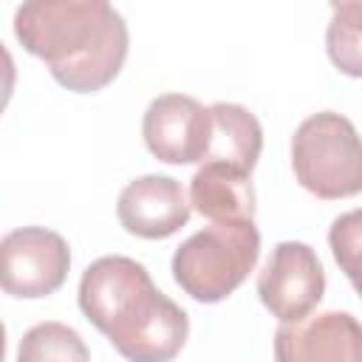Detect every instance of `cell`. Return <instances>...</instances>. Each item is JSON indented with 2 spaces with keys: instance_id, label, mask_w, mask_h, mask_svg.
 <instances>
[{
  "instance_id": "277c9868",
  "label": "cell",
  "mask_w": 362,
  "mask_h": 362,
  "mask_svg": "<svg viewBox=\"0 0 362 362\" xmlns=\"http://www.w3.org/2000/svg\"><path fill=\"white\" fill-rule=\"evenodd\" d=\"M291 170L322 201L351 198L362 189V150L348 116L322 110L308 116L291 136Z\"/></svg>"
},
{
  "instance_id": "5b68a950",
  "label": "cell",
  "mask_w": 362,
  "mask_h": 362,
  "mask_svg": "<svg viewBox=\"0 0 362 362\" xmlns=\"http://www.w3.org/2000/svg\"><path fill=\"white\" fill-rule=\"evenodd\" d=\"M71 269L65 238L45 226H20L0 238V288L20 300L54 294Z\"/></svg>"
},
{
  "instance_id": "30bf717a",
  "label": "cell",
  "mask_w": 362,
  "mask_h": 362,
  "mask_svg": "<svg viewBox=\"0 0 362 362\" xmlns=\"http://www.w3.org/2000/svg\"><path fill=\"white\" fill-rule=\"evenodd\" d=\"M209 110V141L201 164H226L240 173L255 170L263 150V127L252 110L235 102H215Z\"/></svg>"
},
{
  "instance_id": "9c48e42d",
  "label": "cell",
  "mask_w": 362,
  "mask_h": 362,
  "mask_svg": "<svg viewBox=\"0 0 362 362\" xmlns=\"http://www.w3.org/2000/svg\"><path fill=\"white\" fill-rule=\"evenodd\" d=\"M116 215L130 235L161 240L175 235L189 221V201L175 178L141 175L119 192Z\"/></svg>"
},
{
  "instance_id": "2e32d148",
  "label": "cell",
  "mask_w": 362,
  "mask_h": 362,
  "mask_svg": "<svg viewBox=\"0 0 362 362\" xmlns=\"http://www.w3.org/2000/svg\"><path fill=\"white\" fill-rule=\"evenodd\" d=\"M0 362H6V325L0 320Z\"/></svg>"
},
{
  "instance_id": "52a82bcc",
  "label": "cell",
  "mask_w": 362,
  "mask_h": 362,
  "mask_svg": "<svg viewBox=\"0 0 362 362\" xmlns=\"http://www.w3.org/2000/svg\"><path fill=\"white\" fill-rule=\"evenodd\" d=\"M147 150L164 164L201 161L209 141V110L184 93L156 96L141 122Z\"/></svg>"
},
{
  "instance_id": "8992f818",
  "label": "cell",
  "mask_w": 362,
  "mask_h": 362,
  "mask_svg": "<svg viewBox=\"0 0 362 362\" xmlns=\"http://www.w3.org/2000/svg\"><path fill=\"white\" fill-rule=\"evenodd\" d=\"M257 294L280 322L308 317L325 294V272L317 252L300 240L277 243L257 274Z\"/></svg>"
},
{
  "instance_id": "ba28073f",
  "label": "cell",
  "mask_w": 362,
  "mask_h": 362,
  "mask_svg": "<svg viewBox=\"0 0 362 362\" xmlns=\"http://www.w3.org/2000/svg\"><path fill=\"white\" fill-rule=\"evenodd\" d=\"M277 362H362V328L348 311L308 314L274 331Z\"/></svg>"
},
{
  "instance_id": "6da1fadb",
  "label": "cell",
  "mask_w": 362,
  "mask_h": 362,
  "mask_svg": "<svg viewBox=\"0 0 362 362\" xmlns=\"http://www.w3.org/2000/svg\"><path fill=\"white\" fill-rule=\"evenodd\" d=\"M79 308L127 362H170L189 334L187 311L124 255H105L82 272Z\"/></svg>"
},
{
  "instance_id": "7a4b0ae2",
  "label": "cell",
  "mask_w": 362,
  "mask_h": 362,
  "mask_svg": "<svg viewBox=\"0 0 362 362\" xmlns=\"http://www.w3.org/2000/svg\"><path fill=\"white\" fill-rule=\"evenodd\" d=\"M23 48L74 93H96L116 79L127 57V23L105 0H37L14 14Z\"/></svg>"
},
{
  "instance_id": "4fadbf2b",
  "label": "cell",
  "mask_w": 362,
  "mask_h": 362,
  "mask_svg": "<svg viewBox=\"0 0 362 362\" xmlns=\"http://www.w3.org/2000/svg\"><path fill=\"white\" fill-rule=\"evenodd\" d=\"M359 3L334 6V17L328 23V57L348 76H359Z\"/></svg>"
},
{
  "instance_id": "5bb4252c",
  "label": "cell",
  "mask_w": 362,
  "mask_h": 362,
  "mask_svg": "<svg viewBox=\"0 0 362 362\" xmlns=\"http://www.w3.org/2000/svg\"><path fill=\"white\" fill-rule=\"evenodd\" d=\"M328 240H331V249H334V257L337 263L342 266V272L356 280V255H359V212H348L342 218H337L331 223V232H328Z\"/></svg>"
},
{
  "instance_id": "3957f363",
  "label": "cell",
  "mask_w": 362,
  "mask_h": 362,
  "mask_svg": "<svg viewBox=\"0 0 362 362\" xmlns=\"http://www.w3.org/2000/svg\"><path fill=\"white\" fill-rule=\"evenodd\" d=\"M260 232L255 221H223L189 235L173 255L175 283L198 303L226 300L255 269Z\"/></svg>"
},
{
  "instance_id": "7c38bea8",
  "label": "cell",
  "mask_w": 362,
  "mask_h": 362,
  "mask_svg": "<svg viewBox=\"0 0 362 362\" xmlns=\"http://www.w3.org/2000/svg\"><path fill=\"white\" fill-rule=\"evenodd\" d=\"M17 362H90V351L71 325L51 320L23 334Z\"/></svg>"
},
{
  "instance_id": "8fae6325",
  "label": "cell",
  "mask_w": 362,
  "mask_h": 362,
  "mask_svg": "<svg viewBox=\"0 0 362 362\" xmlns=\"http://www.w3.org/2000/svg\"><path fill=\"white\" fill-rule=\"evenodd\" d=\"M189 209L201 212L212 223L255 221V187L252 175L226 164H201L189 178Z\"/></svg>"
},
{
  "instance_id": "9a60e30c",
  "label": "cell",
  "mask_w": 362,
  "mask_h": 362,
  "mask_svg": "<svg viewBox=\"0 0 362 362\" xmlns=\"http://www.w3.org/2000/svg\"><path fill=\"white\" fill-rule=\"evenodd\" d=\"M14 85H17V65H14V57L8 54V48L0 42V113L11 102Z\"/></svg>"
}]
</instances>
